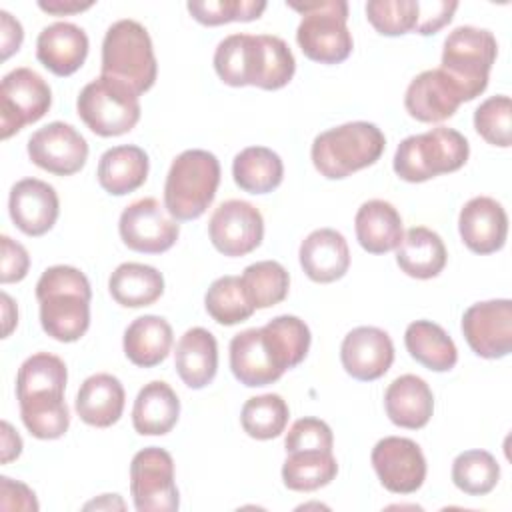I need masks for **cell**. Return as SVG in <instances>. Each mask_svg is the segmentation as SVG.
<instances>
[{"instance_id":"obj_29","label":"cell","mask_w":512,"mask_h":512,"mask_svg":"<svg viewBox=\"0 0 512 512\" xmlns=\"http://www.w3.org/2000/svg\"><path fill=\"white\" fill-rule=\"evenodd\" d=\"M180 416V400L170 384L162 380L148 382L136 396L132 408L134 430L142 436L168 434Z\"/></svg>"},{"instance_id":"obj_31","label":"cell","mask_w":512,"mask_h":512,"mask_svg":"<svg viewBox=\"0 0 512 512\" xmlns=\"http://www.w3.org/2000/svg\"><path fill=\"white\" fill-rule=\"evenodd\" d=\"M446 258L448 254L442 238L426 226L410 228L396 248L400 270L418 280L438 276L446 266Z\"/></svg>"},{"instance_id":"obj_40","label":"cell","mask_w":512,"mask_h":512,"mask_svg":"<svg viewBox=\"0 0 512 512\" xmlns=\"http://www.w3.org/2000/svg\"><path fill=\"white\" fill-rule=\"evenodd\" d=\"M498 478L500 466L486 450H466L452 462V482L464 494L484 496L496 488Z\"/></svg>"},{"instance_id":"obj_24","label":"cell","mask_w":512,"mask_h":512,"mask_svg":"<svg viewBox=\"0 0 512 512\" xmlns=\"http://www.w3.org/2000/svg\"><path fill=\"white\" fill-rule=\"evenodd\" d=\"M88 56V36L72 22L46 26L36 40V58L56 76L74 74Z\"/></svg>"},{"instance_id":"obj_37","label":"cell","mask_w":512,"mask_h":512,"mask_svg":"<svg viewBox=\"0 0 512 512\" xmlns=\"http://www.w3.org/2000/svg\"><path fill=\"white\" fill-rule=\"evenodd\" d=\"M240 280L256 310L280 304L290 288V276L276 260H262L246 266Z\"/></svg>"},{"instance_id":"obj_38","label":"cell","mask_w":512,"mask_h":512,"mask_svg":"<svg viewBox=\"0 0 512 512\" xmlns=\"http://www.w3.org/2000/svg\"><path fill=\"white\" fill-rule=\"evenodd\" d=\"M204 306L212 320L222 326H234L238 322H244L256 310L246 296L240 276L216 278L204 296Z\"/></svg>"},{"instance_id":"obj_1","label":"cell","mask_w":512,"mask_h":512,"mask_svg":"<svg viewBox=\"0 0 512 512\" xmlns=\"http://www.w3.org/2000/svg\"><path fill=\"white\" fill-rule=\"evenodd\" d=\"M68 372L62 358L38 352L26 358L16 376V398L26 430L40 440H56L70 426L64 400Z\"/></svg>"},{"instance_id":"obj_21","label":"cell","mask_w":512,"mask_h":512,"mask_svg":"<svg viewBox=\"0 0 512 512\" xmlns=\"http://www.w3.org/2000/svg\"><path fill=\"white\" fill-rule=\"evenodd\" d=\"M462 94L440 68L420 72L406 88L404 106L418 122H442L458 110Z\"/></svg>"},{"instance_id":"obj_28","label":"cell","mask_w":512,"mask_h":512,"mask_svg":"<svg viewBox=\"0 0 512 512\" xmlns=\"http://www.w3.org/2000/svg\"><path fill=\"white\" fill-rule=\"evenodd\" d=\"M358 244L370 254H386L402 242V218L386 200L364 202L354 218Z\"/></svg>"},{"instance_id":"obj_17","label":"cell","mask_w":512,"mask_h":512,"mask_svg":"<svg viewBox=\"0 0 512 512\" xmlns=\"http://www.w3.org/2000/svg\"><path fill=\"white\" fill-rule=\"evenodd\" d=\"M28 156L38 168L50 174L72 176L84 168L88 144L74 126L50 122L30 136Z\"/></svg>"},{"instance_id":"obj_22","label":"cell","mask_w":512,"mask_h":512,"mask_svg":"<svg viewBox=\"0 0 512 512\" xmlns=\"http://www.w3.org/2000/svg\"><path fill=\"white\" fill-rule=\"evenodd\" d=\"M460 238L476 254L500 250L508 234V216L500 202L490 196H476L464 204L458 216Z\"/></svg>"},{"instance_id":"obj_7","label":"cell","mask_w":512,"mask_h":512,"mask_svg":"<svg viewBox=\"0 0 512 512\" xmlns=\"http://www.w3.org/2000/svg\"><path fill=\"white\" fill-rule=\"evenodd\" d=\"M470 154L468 140L454 128H432L404 138L394 154V172L406 182H426L460 170Z\"/></svg>"},{"instance_id":"obj_25","label":"cell","mask_w":512,"mask_h":512,"mask_svg":"<svg viewBox=\"0 0 512 512\" xmlns=\"http://www.w3.org/2000/svg\"><path fill=\"white\" fill-rule=\"evenodd\" d=\"M384 408L392 424L408 430L424 428L434 412L430 386L414 374L398 376L384 394Z\"/></svg>"},{"instance_id":"obj_12","label":"cell","mask_w":512,"mask_h":512,"mask_svg":"<svg viewBox=\"0 0 512 512\" xmlns=\"http://www.w3.org/2000/svg\"><path fill=\"white\" fill-rule=\"evenodd\" d=\"M52 104L48 82L30 68H14L0 86V128L2 138H10L26 124L38 122Z\"/></svg>"},{"instance_id":"obj_34","label":"cell","mask_w":512,"mask_h":512,"mask_svg":"<svg viewBox=\"0 0 512 512\" xmlns=\"http://www.w3.org/2000/svg\"><path fill=\"white\" fill-rule=\"evenodd\" d=\"M404 344L410 356L428 370L448 372L458 362V350L442 326L430 320H416L408 324Z\"/></svg>"},{"instance_id":"obj_43","label":"cell","mask_w":512,"mask_h":512,"mask_svg":"<svg viewBox=\"0 0 512 512\" xmlns=\"http://www.w3.org/2000/svg\"><path fill=\"white\" fill-rule=\"evenodd\" d=\"M366 18L382 36L408 34L418 22V0H370Z\"/></svg>"},{"instance_id":"obj_30","label":"cell","mask_w":512,"mask_h":512,"mask_svg":"<svg viewBox=\"0 0 512 512\" xmlns=\"http://www.w3.org/2000/svg\"><path fill=\"white\" fill-rule=\"evenodd\" d=\"M148 166V154L140 146H114L100 156L98 182L108 194L124 196L146 182Z\"/></svg>"},{"instance_id":"obj_15","label":"cell","mask_w":512,"mask_h":512,"mask_svg":"<svg viewBox=\"0 0 512 512\" xmlns=\"http://www.w3.org/2000/svg\"><path fill=\"white\" fill-rule=\"evenodd\" d=\"M208 234L224 256H246L264 238V220L256 206L244 200H226L210 216Z\"/></svg>"},{"instance_id":"obj_48","label":"cell","mask_w":512,"mask_h":512,"mask_svg":"<svg viewBox=\"0 0 512 512\" xmlns=\"http://www.w3.org/2000/svg\"><path fill=\"white\" fill-rule=\"evenodd\" d=\"M0 496L2 510H38L36 494L26 484L8 476L0 478Z\"/></svg>"},{"instance_id":"obj_6","label":"cell","mask_w":512,"mask_h":512,"mask_svg":"<svg viewBox=\"0 0 512 512\" xmlns=\"http://www.w3.org/2000/svg\"><path fill=\"white\" fill-rule=\"evenodd\" d=\"M158 64L148 30L136 20L114 22L102 42V76L114 78L138 96L156 82Z\"/></svg>"},{"instance_id":"obj_4","label":"cell","mask_w":512,"mask_h":512,"mask_svg":"<svg viewBox=\"0 0 512 512\" xmlns=\"http://www.w3.org/2000/svg\"><path fill=\"white\" fill-rule=\"evenodd\" d=\"M386 138L372 122H346L318 134L312 142V164L328 180L346 178L372 166L384 152Z\"/></svg>"},{"instance_id":"obj_16","label":"cell","mask_w":512,"mask_h":512,"mask_svg":"<svg viewBox=\"0 0 512 512\" xmlns=\"http://www.w3.org/2000/svg\"><path fill=\"white\" fill-rule=\"evenodd\" d=\"M372 466L382 486L394 494L416 492L426 478V460L420 446L402 436H386L372 448Z\"/></svg>"},{"instance_id":"obj_44","label":"cell","mask_w":512,"mask_h":512,"mask_svg":"<svg viewBox=\"0 0 512 512\" xmlns=\"http://www.w3.org/2000/svg\"><path fill=\"white\" fill-rule=\"evenodd\" d=\"M476 132L492 146L508 148L512 144V102L508 96H492L474 112Z\"/></svg>"},{"instance_id":"obj_35","label":"cell","mask_w":512,"mask_h":512,"mask_svg":"<svg viewBox=\"0 0 512 512\" xmlns=\"http://www.w3.org/2000/svg\"><path fill=\"white\" fill-rule=\"evenodd\" d=\"M236 186L250 194H268L280 186L284 164L280 156L266 146H248L232 162Z\"/></svg>"},{"instance_id":"obj_19","label":"cell","mask_w":512,"mask_h":512,"mask_svg":"<svg viewBox=\"0 0 512 512\" xmlns=\"http://www.w3.org/2000/svg\"><path fill=\"white\" fill-rule=\"evenodd\" d=\"M230 368L248 388L268 386L286 372L262 328H248L230 340Z\"/></svg>"},{"instance_id":"obj_47","label":"cell","mask_w":512,"mask_h":512,"mask_svg":"<svg viewBox=\"0 0 512 512\" xmlns=\"http://www.w3.org/2000/svg\"><path fill=\"white\" fill-rule=\"evenodd\" d=\"M0 244H2V270H0L2 284L20 282L30 268V258L26 248L20 242L12 240L10 236H2Z\"/></svg>"},{"instance_id":"obj_20","label":"cell","mask_w":512,"mask_h":512,"mask_svg":"<svg viewBox=\"0 0 512 512\" xmlns=\"http://www.w3.org/2000/svg\"><path fill=\"white\" fill-rule=\"evenodd\" d=\"M10 218L26 236L46 234L58 220L60 202L56 190L38 178L16 182L8 198Z\"/></svg>"},{"instance_id":"obj_41","label":"cell","mask_w":512,"mask_h":512,"mask_svg":"<svg viewBox=\"0 0 512 512\" xmlns=\"http://www.w3.org/2000/svg\"><path fill=\"white\" fill-rule=\"evenodd\" d=\"M264 332L284 370L298 366L310 348V328L298 316H276L266 322Z\"/></svg>"},{"instance_id":"obj_46","label":"cell","mask_w":512,"mask_h":512,"mask_svg":"<svg viewBox=\"0 0 512 512\" xmlns=\"http://www.w3.org/2000/svg\"><path fill=\"white\" fill-rule=\"evenodd\" d=\"M456 8H458V2H446V0L418 2V22L414 32L422 36L436 34L440 28L450 24Z\"/></svg>"},{"instance_id":"obj_36","label":"cell","mask_w":512,"mask_h":512,"mask_svg":"<svg viewBox=\"0 0 512 512\" xmlns=\"http://www.w3.org/2000/svg\"><path fill=\"white\" fill-rule=\"evenodd\" d=\"M338 474V462L332 450H296L288 452L282 466L284 486L294 492H314L330 484Z\"/></svg>"},{"instance_id":"obj_27","label":"cell","mask_w":512,"mask_h":512,"mask_svg":"<svg viewBox=\"0 0 512 512\" xmlns=\"http://www.w3.org/2000/svg\"><path fill=\"white\" fill-rule=\"evenodd\" d=\"M124 400L126 394L120 380L112 374L100 372L82 382L76 396V412L82 422L96 428H108L120 420Z\"/></svg>"},{"instance_id":"obj_26","label":"cell","mask_w":512,"mask_h":512,"mask_svg":"<svg viewBox=\"0 0 512 512\" xmlns=\"http://www.w3.org/2000/svg\"><path fill=\"white\" fill-rule=\"evenodd\" d=\"M174 366L188 388L200 390L208 386L218 370V344L214 334L200 326L186 330L176 344Z\"/></svg>"},{"instance_id":"obj_50","label":"cell","mask_w":512,"mask_h":512,"mask_svg":"<svg viewBox=\"0 0 512 512\" xmlns=\"http://www.w3.org/2000/svg\"><path fill=\"white\" fill-rule=\"evenodd\" d=\"M40 10L48 12V14H54V16H66V14H76V12H82V10H88L90 6H94V2H76V0H40L38 2Z\"/></svg>"},{"instance_id":"obj_23","label":"cell","mask_w":512,"mask_h":512,"mask_svg":"<svg viewBox=\"0 0 512 512\" xmlns=\"http://www.w3.org/2000/svg\"><path fill=\"white\" fill-rule=\"evenodd\" d=\"M300 266L306 276L318 284L340 280L350 266L346 238L332 228L310 232L300 244Z\"/></svg>"},{"instance_id":"obj_49","label":"cell","mask_w":512,"mask_h":512,"mask_svg":"<svg viewBox=\"0 0 512 512\" xmlns=\"http://www.w3.org/2000/svg\"><path fill=\"white\" fill-rule=\"evenodd\" d=\"M24 32L18 20H14L6 10H0V42H2V60H8L14 52L20 50Z\"/></svg>"},{"instance_id":"obj_42","label":"cell","mask_w":512,"mask_h":512,"mask_svg":"<svg viewBox=\"0 0 512 512\" xmlns=\"http://www.w3.org/2000/svg\"><path fill=\"white\" fill-rule=\"evenodd\" d=\"M192 18L204 26H220L228 22H250L262 16L266 2L262 0H204L186 4Z\"/></svg>"},{"instance_id":"obj_33","label":"cell","mask_w":512,"mask_h":512,"mask_svg":"<svg viewBox=\"0 0 512 512\" xmlns=\"http://www.w3.org/2000/svg\"><path fill=\"white\" fill-rule=\"evenodd\" d=\"M108 290L120 306L142 308L154 304L162 296L164 278L154 266L124 262L110 274Z\"/></svg>"},{"instance_id":"obj_2","label":"cell","mask_w":512,"mask_h":512,"mask_svg":"<svg viewBox=\"0 0 512 512\" xmlns=\"http://www.w3.org/2000/svg\"><path fill=\"white\" fill-rule=\"evenodd\" d=\"M214 70L228 86L280 90L292 80L296 60L278 36L232 34L216 46Z\"/></svg>"},{"instance_id":"obj_3","label":"cell","mask_w":512,"mask_h":512,"mask_svg":"<svg viewBox=\"0 0 512 512\" xmlns=\"http://www.w3.org/2000/svg\"><path fill=\"white\" fill-rule=\"evenodd\" d=\"M42 330L58 342L80 340L90 326V282L74 266H50L36 284Z\"/></svg>"},{"instance_id":"obj_5","label":"cell","mask_w":512,"mask_h":512,"mask_svg":"<svg viewBox=\"0 0 512 512\" xmlns=\"http://www.w3.org/2000/svg\"><path fill=\"white\" fill-rule=\"evenodd\" d=\"M220 184V162L208 150H184L168 170L164 208L178 220H196L212 204Z\"/></svg>"},{"instance_id":"obj_18","label":"cell","mask_w":512,"mask_h":512,"mask_svg":"<svg viewBox=\"0 0 512 512\" xmlns=\"http://www.w3.org/2000/svg\"><path fill=\"white\" fill-rule=\"evenodd\" d=\"M340 360L352 378L372 382L390 370L394 362V344L384 330L376 326H358L344 336Z\"/></svg>"},{"instance_id":"obj_11","label":"cell","mask_w":512,"mask_h":512,"mask_svg":"<svg viewBox=\"0 0 512 512\" xmlns=\"http://www.w3.org/2000/svg\"><path fill=\"white\" fill-rule=\"evenodd\" d=\"M130 492L138 512H174L180 506L174 460L164 448H144L130 464Z\"/></svg>"},{"instance_id":"obj_32","label":"cell","mask_w":512,"mask_h":512,"mask_svg":"<svg viewBox=\"0 0 512 512\" xmlns=\"http://www.w3.org/2000/svg\"><path fill=\"white\" fill-rule=\"evenodd\" d=\"M172 326L162 316H140L124 332V354L140 368H152L166 360L172 348Z\"/></svg>"},{"instance_id":"obj_8","label":"cell","mask_w":512,"mask_h":512,"mask_svg":"<svg viewBox=\"0 0 512 512\" xmlns=\"http://www.w3.org/2000/svg\"><path fill=\"white\" fill-rule=\"evenodd\" d=\"M286 4L302 14L296 42L308 60L318 64H340L352 54L354 42L346 26L348 4L344 0Z\"/></svg>"},{"instance_id":"obj_13","label":"cell","mask_w":512,"mask_h":512,"mask_svg":"<svg viewBox=\"0 0 512 512\" xmlns=\"http://www.w3.org/2000/svg\"><path fill=\"white\" fill-rule=\"evenodd\" d=\"M122 242L142 254L170 250L180 234L174 218H168L156 198H140L124 208L118 222Z\"/></svg>"},{"instance_id":"obj_51","label":"cell","mask_w":512,"mask_h":512,"mask_svg":"<svg viewBox=\"0 0 512 512\" xmlns=\"http://www.w3.org/2000/svg\"><path fill=\"white\" fill-rule=\"evenodd\" d=\"M22 452V438L12 430L8 422H2V462L8 464L10 460L18 458Z\"/></svg>"},{"instance_id":"obj_14","label":"cell","mask_w":512,"mask_h":512,"mask_svg":"<svg viewBox=\"0 0 512 512\" xmlns=\"http://www.w3.org/2000/svg\"><path fill=\"white\" fill-rule=\"evenodd\" d=\"M462 332L474 354L496 360L512 350V302L508 298L472 304L462 316Z\"/></svg>"},{"instance_id":"obj_9","label":"cell","mask_w":512,"mask_h":512,"mask_svg":"<svg viewBox=\"0 0 512 512\" xmlns=\"http://www.w3.org/2000/svg\"><path fill=\"white\" fill-rule=\"evenodd\" d=\"M496 54L498 44L490 30L460 26L444 40L440 70L456 84L462 100L470 102L486 90Z\"/></svg>"},{"instance_id":"obj_39","label":"cell","mask_w":512,"mask_h":512,"mask_svg":"<svg viewBox=\"0 0 512 512\" xmlns=\"http://www.w3.org/2000/svg\"><path fill=\"white\" fill-rule=\"evenodd\" d=\"M288 416V404L280 394H262L244 402L240 422L250 438L270 440L284 432Z\"/></svg>"},{"instance_id":"obj_10","label":"cell","mask_w":512,"mask_h":512,"mask_svg":"<svg viewBox=\"0 0 512 512\" xmlns=\"http://www.w3.org/2000/svg\"><path fill=\"white\" fill-rule=\"evenodd\" d=\"M76 110L82 122L104 138L126 134L140 120L138 94L126 84L102 74L80 90Z\"/></svg>"},{"instance_id":"obj_52","label":"cell","mask_w":512,"mask_h":512,"mask_svg":"<svg viewBox=\"0 0 512 512\" xmlns=\"http://www.w3.org/2000/svg\"><path fill=\"white\" fill-rule=\"evenodd\" d=\"M2 302H4V338H6V336H10L12 328L18 322V310L6 292H2Z\"/></svg>"},{"instance_id":"obj_45","label":"cell","mask_w":512,"mask_h":512,"mask_svg":"<svg viewBox=\"0 0 512 512\" xmlns=\"http://www.w3.org/2000/svg\"><path fill=\"white\" fill-rule=\"evenodd\" d=\"M332 446L334 436L330 426L324 420L312 416L296 420L284 438L286 454L296 450H332Z\"/></svg>"}]
</instances>
